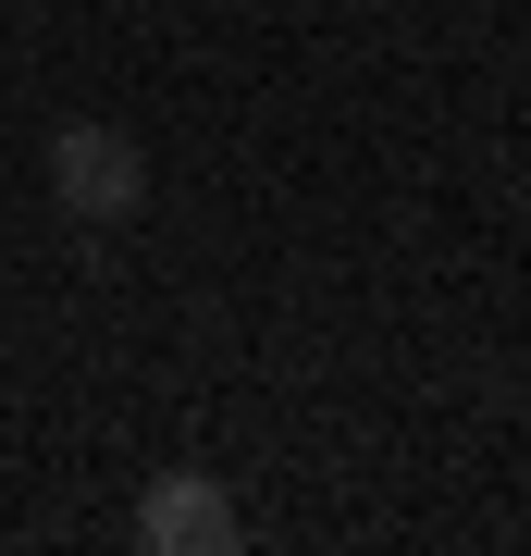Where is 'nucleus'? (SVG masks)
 Returning a JSON list of instances; mask_svg holds the SVG:
<instances>
[{
  "label": "nucleus",
  "instance_id": "nucleus-1",
  "mask_svg": "<svg viewBox=\"0 0 531 556\" xmlns=\"http://www.w3.org/2000/svg\"><path fill=\"white\" fill-rule=\"evenodd\" d=\"M50 199L75 223H137L149 211V149L124 124H62L50 137Z\"/></svg>",
  "mask_w": 531,
  "mask_h": 556
},
{
  "label": "nucleus",
  "instance_id": "nucleus-2",
  "mask_svg": "<svg viewBox=\"0 0 531 556\" xmlns=\"http://www.w3.org/2000/svg\"><path fill=\"white\" fill-rule=\"evenodd\" d=\"M248 519H236V495H223L211 470H161L149 495H137V544L149 556H223Z\"/></svg>",
  "mask_w": 531,
  "mask_h": 556
}]
</instances>
